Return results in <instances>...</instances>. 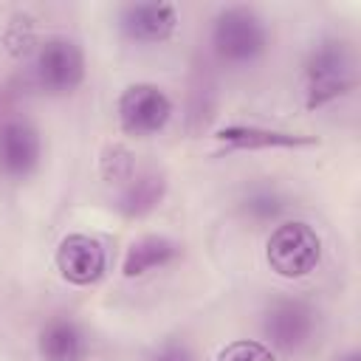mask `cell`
<instances>
[{
	"label": "cell",
	"instance_id": "cell-1",
	"mask_svg": "<svg viewBox=\"0 0 361 361\" xmlns=\"http://www.w3.org/2000/svg\"><path fill=\"white\" fill-rule=\"evenodd\" d=\"M212 48L228 65H248L268 48L265 20L248 6H228L214 17Z\"/></svg>",
	"mask_w": 361,
	"mask_h": 361
},
{
	"label": "cell",
	"instance_id": "cell-2",
	"mask_svg": "<svg viewBox=\"0 0 361 361\" xmlns=\"http://www.w3.org/2000/svg\"><path fill=\"white\" fill-rule=\"evenodd\" d=\"M307 107H322L355 87V56L344 39H322L305 65Z\"/></svg>",
	"mask_w": 361,
	"mask_h": 361
},
{
	"label": "cell",
	"instance_id": "cell-3",
	"mask_svg": "<svg viewBox=\"0 0 361 361\" xmlns=\"http://www.w3.org/2000/svg\"><path fill=\"white\" fill-rule=\"evenodd\" d=\"M268 268L282 279H302L322 262V237L305 220L279 223L265 243Z\"/></svg>",
	"mask_w": 361,
	"mask_h": 361
},
{
	"label": "cell",
	"instance_id": "cell-4",
	"mask_svg": "<svg viewBox=\"0 0 361 361\" xmlns=\"http://www.w3.org/2000/svg\"><path fill=\"white\" fill-rule=\"evenodd\" d=\"M37 85L51 96H68L85 82V54L68 37H51L39 45L34 59Z\"/></svg>",
	"mask_w": 361,
	"mask_h": 361
},
{
	"label": "cell",
	"instance_id": "cell-5",
	"mask_svg": "<svg viewBox=\"0 0 361 361\" xmlns=\"http://www.w3.org/2000/svg\"><path fill=\"white\" fill-rule=\"evenodd\" d=\"M316 310L302 299H276L262 313V336L279 353H299L313 341Z\"/></svg>",
	"mask_w": 361,
	"mask_h": 361
},
{
	"label": "cell",
	"instance_id": "cell-6",
	"mask_svg": "<svg viewBox=\"0 0 361 361\" xmlns=\"http://www.w3.org/2000/svg\"><path fill=\"white\" fill-rule=\"evenodd\" d=\"M172 118V99L149 82L130 85L118 99V124L127 135L147 138L166 127Z\"/></svg>",
	"mask_w": 361,
	"mask_h": 361
},
{
	"label": "cell",
	"instance_id": "cell-7",
	"mask_svg": "<svg viewBox=\"0 0 361 361\" xmlns=\"http://www.w3.org/2000/svg\"><path fill=\"white\" fill-rule=\"evenodd\" d=\"M56 268L71 285H96L107 271V251L90 234H68L56 245Z\"/></svg>",
	"mask_w": 361,
	"mask_h": 361
},
{
	"label": "cell",
	"instance_id": "cell-8",
	"mask_svg": "<svg viewBox=\"0 0 361 361\" xmlns=\"http://www.w3.org/2000/svg\"><path fill=\"white\" fill-rule=\"evenodd\" d=\"M42 158V141L34 124L23 118H11L0 124V175L6 178H28Z\"/></svg>",
	"mask_w": 361,
	"mask_h": 361
},
{
	"label": "cell",
	"instance_id": "cell-9",
	"mask_svg": "<svg viewBox=\"0 0 361 361\" xmlns=\"http://www.w3.org/2000/svg\"><path fill=\"white\" fill-rule=\"evenodd\" d=\"M118 25L135 42H164L178 25V11L172 3H130L121 8Z\"/></svg>",
	"mask_w": 361,
	"mask_h": 361
},
{
	"label": "cell",
	"instance_id": "cell-10",
	"mask_svg": "<svg viewBox=\"0 0 361 361\" xmlns=\"http://www.w3.org/2000/svg\"><path fill=\"white\" fill-rule=\"evenodd\" d=\"M217 141L228 149H271V147H313L319 144L313 135L288 133V130H271L257 124H228L217 133Z\"/></svg>",
	"mask_w": 361,
	"mask_h": 361
},
{
	"label": "cell",
	"instance_id": "cell-11",
	"mask_svg": "<svg viewBox=\"0 0 361 361\" xmlns=\"http://www.w3.org/2000/svg\"><path fill=\"white\" fill-rule=\"evenodd\" d=\"M37 350H39L42 361H85L87 358V338L76 322L51 319L39 330Z\"/></svg>",
	"mask_w": 361,
	"mask_h": 361
},
{
	"label": "cell",
	"instance_id": "cell-12",
	"mask_svg": "<svg viewBox=\"0 0 361 361\" xmlns=\"http://www.w3.org/2000/svg\"><path fill=\"white\" fill-rule=\"evenodd\" d=\"M164 195H166V175L158 169H141L124 183V189L116 200V209L124 217L135 220V217L149 214L164 200Z\"/></svg>",
	"mask_w": 361,
	"mask_h": 361
},
{
	"label": "cell",
	"instance_id": "cell-13",
	"mask_svg": "<svg viewBox=\"0 0 361 361\" xmlns=\"http://www.w3.org/2000/svg\"><path fill=\"white\" fill-rule=\"evenodd\" d=\"M180 254V245L164 234H147L141 240H135L127 254H124V262H121V274L127 279H135V276H144L161 265H169L175 257Z\"/></svg>",
	"mask_w": 361,
	"mask_h": 361
},
{
	"label": "cell",
	"instance_id": "cell-14",
	"mask_svg": "<svg viewBox=\"0 0 361 361\" xmlns=\"http://www.w3.org/2000/svg\"><path fill=\"white\" fill-rule=\"evenodd\" d=\"M214 102H217V85H214V76H212L209 65L206 62L195 65L192 79H189V107H186V121H189L192 133L203 130L212 121Z\"/></svg>",
	"mask_w": 361,
	"mask_h": 361
},
{
	"label": "cell",
	"instance_id": "cell-15",
	"mask_svg": "<svg viewBox=\"0 0 361 361\" xmlns=\"http://www.w3.org/2000/svg\"><path fill=\"white\" fill-rule=\"evenodd\" d=\"M240 206H243V214L245 217H251L257 223H271V220H276L288 209V200L274 186H257V189L245 192V197H243Z\"/></svg>",
	"mask_w": 361,
	"mask_h": 361
},
{
	"label": "cell",
	"instance_id": "cell-16",
	"mask_svg": "<svg viewBox=\"0 0 361 361\" xmlns=\"http://www.w3.org/2000/svg\"><path fill=\"white\" fill-rule=\"evenodd\" d=\"M99 166H102V175H104L107 183H127L135 175V158L121 144H110L102 152V164Z\"/></svg>",
	"mask_w": 361,
	"mask_h": 361
},
{
	"label": "cell",
	"instance_id": "cell-17",
	"mask_svg": "<svg viewBox=\"0 0 361 361\" xmlns=\"http://www.w3.org/2000/svg\"><path fill=\"white\" fill-rule=\"evenodd\" d=\"M217 361H276V355L268 344L257 338H237L220 350Z\"/></svg>",
	"mask_w": 361,
	"mask_h": 361
},
{
	"label": "cell",
	"instance_id": "cell-18",
	"mask_svg": "<svg viewBox=\"0 0 361 361\" xmlns=\"http://www.w3.org/2000/svg\"><path fill=\"white\" fill-rule=\"evenodd\" d=\"M152 361H195V353L183 344V341H166L155 355Z\"/></svg>",
	"mask_w": 361,
	"mask_h": 361
},
{
	"label": "cell",
	"instance_id": "cell-19",
	"mask_svg": "<svg viewBox=\"0 0 361 361\" xmlns=\"http://www.w3.org/2000/svg\"><path fill=\"white\" fill-rule=\"evenodd\" d=\"M336 361H361V355L355 353V350H350V353H344L341 358H336Z\"/></svg>",
	"mask_w": 361,
	"mask_h": 361
}]
</instances>
